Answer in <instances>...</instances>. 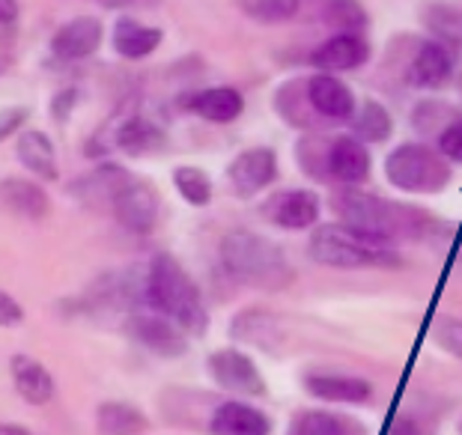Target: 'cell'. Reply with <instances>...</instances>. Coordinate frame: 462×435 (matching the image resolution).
<instances>
[{"mask_svg":"<svg viewBox=\"0 0 462 435\" xmlns=\"http://www.w3.org/2000/svg\"><path fill=\"white\" fill-rule=\"evenodd\" d=\"M308 102L313 111H319L328 120H352L356 114V96L340 78H334L331 72L313 75L308 81Z\"/></svg>","mask_w":462,"mask_h":435,"instance_id":"obj_15","label":"cell"},{"mask_svg":"<svg viewBox=\"0 0 462 435\" xmlns=\"http://www.w3.org/2000/svg\"><path fill=\"white\" fill-rule=\"evenodd\" d=\"M143 299L152 310L173 319L189 338H200L209 329V313H206L203 295L198 283L189 278V272L173 260L171 254H159L150 263L143 283Z\"/></svg>","mask_w":462,"mask_h":435,"instance_id":"obj_2","label":"cell"},{"mask_svg":"<svg viewBox=\"0 0 462 435\" xmlns=\"http://www.w3.org/2000/svg\"><path fill=\"white\" fill-rule=\"evenodd\" d=\"M212 382L218 388L239 393V397H263L265 393V379L260 367L254 364L251 355H245L242 349H218L209 355L206 361Z\"/></svg>","mask_w":462,"mask_h":435,"instance_id":"obj_7","label":"cell"},{"mask_svg":"<svg viewBox=\"0 0 462 435\" xmlns=\"http://www.w3.org/2000/svg\"><path fill=\"white\" fill-rule=\"evenodd\" d=\"M9 370H13V384H15L18 397H22L24 403L45 405V403L54 400L57 382L42 361L31 358V355H15L13 364H9Z\"/></svg>","mask_w":462,"mask_h":435,"instance_id":"obj_18","label":"cell"},{"mask_svg":"<svg viewBox=\"0 0 462 435\" xmlns=\"http://www.w3.org/2000/svg\"><path fill=\"white\" fill-rule=\"evenodd\" d=\"M457 66V54L454 48L439 42V39H430L418 48L415 60L409 66V84L418 87V90H436V87H445L454 75Z\"/></svg>","mask_w":462,"mask_h":435,"instance_id":"obj_12","label":"cell"},{"mask_svg":"<svg viewBox=\"0 0 462 435\" xmlns=\"http://www.w3.org/2000/svg\"><path fill=\"white\" fill-rule=\"evenodd\" d=\"M164 143H167V137L162 128L150 120H143V116H129V120L120 123V128H116V146L129 155L159 153Z\"/></svg>","mask_w":462,"mask_h":435,"instance_id":"obj_25","label":"cell"},{"mask_svg":"<svg viewBox=\"0 0 462 435\" xmlns=\"http://www.w3.org/2000/svg\"><path fill=\"white\" fill-rule=\"evenodd\" d=\"M15 153H18V162H22L27 171H33V176L45 182H54L57 180V153H54V143L51 137L45 132H39V128H31V132H24L18 137L15 143Z\"/></svg>","mask_w":462,"mask_h":435,"instance_id":"obj_22","label":"cell"},{"mask_svg":"<svg viewBox=\"0 0 462 435\" xmlns=\"http://www.w3.org/2000/svg\"><path fill=\"white\" fill-rule=\"evenodd\" d=\"M304 391L313 400L331 405H361L373 397V384L367 379L346 373H308L304 375Z\"/></svg>","mask_w":462,"mask_h":435,"instance_id":"obj_10","label":"cell"},{"mask_svg":"<svg viewBox=\"0 0 462 435\" xmlns=\"http://www.w3.org/2000/svg\"><path fill=\"white\" fill-rule=\"evenodd\" d=\"M24 123H27V107H18V105L4 107V111H0V143H4L9 134H15Z\"/></svg>","mask_w":462,"mask_h":435,"instance_id":"obj_33","label":"cell"},{"mask_svg":"<svg viewBox=\"0 0 462 435\" xmlns=\"http://www.w3.org/2000/svg\"><path fill=\"white\" fill-rule=\"evenodd\" d=\"M102 42V24L99 18L81 15L66 22L51 39V57L57 63H78L87 60Z\"/></svg>","mask_w":462,"mask_h":435,"instance_id":"obj_11","label":"cell"},{"mask_svg":"<svg viewBox=\"0 0 462 435\" xmlns=\"http://www.w3.org/2000/svg\"><path fill=\"white\" fill-rule=\"evenodd\" d=\"M322 18H326L328 27H334V31H340V33H361L370 22L367 9H364L358 0H331Z\"/></svg>","mask_w":462,"mask_h":435,"instance_id":"obj_30","label":"cell"},{"mask_svg":"<svg viewBox=\"0 0 462 435\" xmlns=\"http://www.w3.org/2000/svg\"><path fill=\"white\" fill-rule=\"evenodd\" d=\"M391 435H432V432L418 418H411V414H400L397 423L391 427Z\"/></svg>","mask_w":462,"mask_h":435,"instance_id":"obj_35","label":"cell"},{"mask_svg":"<svg viewBox=\"0 0 462 435\" xmlns=\"http://www.w3.org/2000/svg\"><path fill=\"white\" fill-rule=\"evenodd\" d=\"M111 206L116 221L137 236L150 233L155 227V218H159V194H155V188L129 173H123L116 180L111 191Z\"/></svg>","mask_w":462,"mask_h":435,"instance_id":"obj_6","label":"cell"},{"mask_svg":"<svg viewBox=\"0 0 462 435\" xmlns=\"http://www.w3.org/2000/svg\"><path fill=\"white\" fill-rule=\"evenodd\" d=\"M0 435H33V432L22 427V423H0Z\"/></svg>","mask_w":462,"mask_h":435,"instance_id":"obj_38","label":"cell"},{"mask_svg":"<svg viewBox=\"0 0 462 435\" xmlns=\"http://www.w3.org/2000/svg\"><path fill=\"white\" fill-rule=\"evenodd\" d=\"M367 57L370 48L358 33H337L313 51L310 63L322 72H349V69L367 63Z\"/></svg>","mask_w":462,"mask_h":435,"instance_id":"obj_17","label":"cell"},{"mask_svg":"<svg viewBox=\"0 0 462 435\" xmlns=\"http://www.w3.org/2000/svg\"><path fill=\"white\" fill-rule=\"evenodd\" d=\"M432 338L436 343L454 358H462V319H441L436 329H432Z\"/></svg>","mask_w":462,"mask_h":435,"instance_id":"obj_31","label":"cell"},{"mask_svg":"<svg viewBox=\"0 0 462 435\" xmlns=\"http://www.w3.org/2000/svg\"><path fill=\"white\" fill-rule=\"evenodd\" d=\"M0 209L18 215L24 221H42L51 212L45 188L31 180H4L0 182Z\"/></svg>","mask_w":462,"mask_h":435,"instance_id":"obj_19","label":"cell"},{"mask_svg":"<svg viewBox=\"0 0 462 435\" xmlns=\"http://www.w3.org/2000/svg\"><path fill=\"white\" fill-rule=\"evenodd\" d=\"M352 128H356V137L361 143H382L394 132V123H391V114L385 107L367 98V102L352 114Z\"/></svg>","mask_w":462,"mask_h":435,"instance_id":"obj_26","label":"cell"},{"mask_svg":"<svg viewBox=\"0 0 462 435\" xmlns=\"http://www.w3.org/2000/svg\"><path fill=\"white\" fill-rule=\"evenodd\" d=\"M385 180L406 194H436L448 185L450 167L439 150L424 143H402L385 158Z\"/></svg>","mask_w":462,"mask_h":435,"instance_id":"obj_5","label":"cell"},{"mask_svg":"<svg viewBox=\"0 0 462 435\" xmlns=\"http://www.w3.org/2000/svg\"><path fill=\"white\" fill-rule=\"evenodd\" d=\"M459 435H462V421H459Z\"/></svg>","mask_w":462,"mask_h":435,"instance_id":"obj_41","label":"cell"},{"mask_svg":"<svg viewBox=\"0 0 462 435\" xmlns=\"http://www.w3.org/2000/svg\"><path fill=\"white\" fill-rule=\"evenodd\" d=\"M424 22L432 33H436L439 42H445L450 48H462V9L450 6V4H430L424 9Z\"/></svg>","mask_w":462,"mask_h":435,"instance_id":"obj_27","label":"cell"},{"mask_svg":"<svg viewBox=\"0 0 462 435\" xmlns=\"http://www.w3.org/2000/svg\"><path fill=\"white\" fill-rule=\"evenodd\" d=\"M265 215L281 230H308L319 221V197L308 188H290L265 206Z\"/></svg>","mask_w":462,"mask_h":435,"instance_id":"obj_13","label":"cell"},{"mask_svg":"<svg viewBox=\"0 0 462 435\" xmlns=\"http://www.w3.org/2000/svg\"><path fill=\"white\" fill-rule=\"evenodd\" d=\"M287 435H367V427L358 423L349 414L326 412V409H308L299 412L290 421Z\"/></svg>","mask_w":462,"mask_h":435,"instance_id":"obj_20","label":"cell"},{"mask_svg":"<svg viewBox=\"0 0 462 435\" xmlns=\"http://www.w3.org/2000/svg\"><path fill=\"white\" fill-rule=\"evenodd\" d=\"M150 4H155V0H150Z\"/></svg>","mask_w":462,"mask_h":435,"instance_id":"obj_42","label":"cell"},{"mask_svg":"<svg viewBox=\"0 0 462 435\" xmlns=\"http://www.w3.org/2000/svg\"><path fill=\"white\" fill-rule=\"evenodd\" d=\"M4 69H6V63H4V60H0V72H4Z\"/></svg>","mask_w":462,"mask_h":435,"instance_id":"obj_40","label":"cell"},{"mask_svg":"<svg viewBox=\"0 0 462 435\" xmlns=\"http://www.w3.org/2000/svg\"><path fill=\"white\" fill-rule=\"evenodd\" d=\"M22 319H24V308L9 292L0 290V329H15Z\"/></svg>","mask_w":462,"mask_h":435,"instance_id":"obj_34","label":"cell"},{"mask_svg":"<svg viewBox=\"0 0 462 435\" xmlns=\"http://www.w3.org/2000/svg\"><path fill=\"white\" fill-rule=\"evenodd\" d=\"M96 427L102 435H141L150 430V418L132 403L107 400L96 409Z\"/></svg>","mask_w":462,"mask_h":435,"instance_id":"obj_24","label":"cell"},{"mask_svg":"<svg viewBox=\"0 0 462 435\" xmlns=\"http://www.w3.org/2000/svg\"><path fill=\"white\" fill-rule=\"evenodd\" d=\"M328 173L343 185H361L370 176V153L356 134H343L328 146Z\"/></svg>","mask_w":462,"mask_h":435,"instance_id":"obj_16","label":"cell"},{"mask_svg":"<svg viewBox=\"0 0 462 435\" xmlns=\"http://www.w3.org/2000/svg\"><path fill=\"white\" fill-rule=\"evenodd\" d=\"M209 435H272V421L245 400H227L212 412Z\"/></svg>","mask_w":462,"mask_h":435,"instance_id":"obj_14","label":"cell"},{"mask_svg":"<svg viewBox=\"0 0 462 435\" xmlns=\"http://www.w3.org/2000/svg\"><path fill=\"white\" fill-rule=\"evenodd\" d=\"M221 265L233 281L260 286V290H283L292 281L290 263L274 242L251 230H233L221 239Z\"/></svg>","mask_w":462,"mask_h":435,"instance_id":"obj_3","label":"cell"},{"mask_svg":"<svg viewBox=\"0 0 462 435\" xmlns=\"http://www.w3.org/2000/svg\"><path fill=\"white\" fill-rule=\"evenodd\" d=\"M102 6H111V9H120V6H129L132 0H99Z\"/></svg>","mask_w":462,"mask_h":435,"instance_id":"obj_39","label":"cell"},{"mask_svg":"<svg viewBox=\"0 0 462 435\" xmlns=\"http://www.w3.org/2000/svg\"><path fill=\"white\" fill-rule=\"evenodd\" d=\"M173 185H176V191L182 194V200L191 206H206L212 200V180L200 171V167H189V164L176 167Z\"/></svg>","mask_w":462,"mask_h":435,"instance_id":"obj_29","label":"cell"},{"mask_svg":"<svg viewBox=\"0 0 462 435\" xmlns=\"http://www.w3.org/2000/svg\"><path fill=\"white\" fill-rule=\"evenodd\" d=\"M236 4H239V9L251 22L281 24V22H290V18L299 13L301 0H236Z\"/></svg>","mask_w":462,"mask_h":435,"instance_id":"obj_28","label":"cell"},{"mask_svg":"<svg viewBox=\"0 0 462 435\" xmlns=\"http://www.w3.org/2000/svg\"><path fill=\"white\" fill-rule=\"evenodd\" d=\"M111 42L114 51L125 57V60H143V57H150L162 45V31L134 22V18H120L114 27Z\"/></svg>","mask_w":462,"mask_h":435,"instance_id":"obj_21","label":"cell"},{"mask_svg":"<svg viewBox=\"0 0 462 435\" xmlns=\"http://www.w3.org/2000/svg\"><path fill=\"white\" fill-rule=\"evenodd\" d=\"M189 107L209 123H233L245 111V98L233 87H212V90L191 96Z\"/></svg>","mask_w":462,"mask_h":435,"instance_id":"obj_23","label":"cell"},{"mask_svg":"<svg viewBox=\"0 0 462 435\" xmlns=\"http://www.w3.org/2000/svg\"><path fill=\"white\" fill-rule=\"evenodd\" d=\"M227 176L239 197H254L269 188L278 176V155L269 146H254L239 153L227 167Z\"/></svg>","mask_w":462,"mask_h":435,"instance_id":"obj_9","label":"cell"},{"mask_svg":"<svg viewBox=\"0 0 462 435\" xmlns=\"http://www.w3.org/2000/svg\"><path fill=\"white\" fill-rule=\"evenodd\" d=\"M308 254L313 263L326 269H400L402 256L394 248V242L379 239L364 230H356L349 224H322L313 230L308 242Z\"/></svg>","mask_w":462,"mask_h":435,"instance_id":"obj_1","label":"cell"},{"mask_svg":"<svg viewBox=\"0 0 462 435\" xmlns=\"http://www.w3.org/2000/svg\"><path fill=\"white\" fill-rule=\"evenodd\" d=\"M334 209L343 218V224L356 227L370 236H379V239L394 242L397 236H411V239H420L427 233V227H432V218L420 212L418 218H409L415 209H406V206L379 200L367 191H358V188H343V191L334 197Z\"/></svg>","mask_w":462,"mask_h":435,"instance_id":"obj_4","label":"cell"},{"mask_svg":"<svg viewBox=\"0 0 462 435\" xmlns=\"http://www.w3.org/2000/svg\"><path fill=\"white\" fill-rule=\"evenodd\" d=\"M18 22V4L15 0H0V24L13 27Z\"/></svg>","mask_w":462,"mask_h":435,"instance_id":"obj_37","label":"cell"},{"mask_svg":"<svg viewBox=\"0 0 462 435\" xmlns=\"http://www.w3.org/2000/svg\"><path fill=\"white\" fill-rule=\"evenodd\" d=\"M75 90H63V93H57L54 96V102H51V114L57 116V120H69V111L75 107Z\"/></svg>","mask_w":462,"mask_h":435,"instance_id":"obj_36","label":"cell"},{"mask_svg":"<svg viewBox=\"0 0 462 435\" xmlns=\"http://www.w3.org/2000/svg\"><path fill=\"white\" fill-rule=\"evenodd\" d=\"M129 334L146 352L159 355V358H180V355L189 352V334L152 308L134 310L129 316Z\"/></svg>","mask_w":462,"mask_h":435,"instance_id":"obj_8","label":"cell"},{"mask_svg":"<svg viewBox=\"0 0 462 435\" xmlns=\"http://www.w3.org/2000/svg\"><path fill=\"white\" fill-rule=\"evenodd\" d=\"M439 153L448 158V162H459L462 164V120H450L439 134Z\"/></svg>","mask_w":462,"mask_h":435,"instance_id":"obj_32","label":"cell"}]
</instances>
